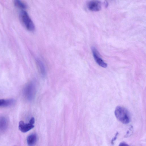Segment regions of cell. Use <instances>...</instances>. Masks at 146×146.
<instances>
[{"instance_id": "obj_3", "label": "cell", "mask_w": 146, "mask_h": 146, "mask_svg": "<svg viewBox=\"0 0 146 146\" xmlns=\"http://www.w3.org/2000/svg\"><path fill=\"white\" fill-rule=\"evenodd\" d=\"M35 87L33 83L30 82L27 84L24 88L23 93L25 97L28 100H32L35 94Z\"/></svg>"}, {"instance_id": "obj_6", "label": "cell", "mask_w": 146, "mask_h": 146, "mask_svg": "<svg viewBox=\"0 0 146 146\" xmlns=\"http://www.w3.org/2000/svg\"><path fill=\"white\" fill-rule=\"evenodd\" d=\"M34 127L33 124L29 123H25L22 121H20L19 123V129L22 132H27L33 128Z\"/></svg>"}, {"instance_id": "obj_12", "label": "cell", "mask_w": 146, "mask_h": 146, "mask_svg": "<svg viewBox=\"0 0 146 146\" xmlns=\"http://www.w3.org/2000/svg\"><path fill=\"white\" fill-rule=\"evenodd\" d=\"M118 132H117L116 133L115 136L112 139L111 141V144H114V141H115L116 140L117 137L118 135Z\"/></svg>"}, {"instance_id": "obj_2", "label": "cell", "mask_w": 146, "mask_h": 146, "mask_svg": "<svg viewBox=\"0 0 146 146\" xmlns=\"http://www.w3.org/2000/svg\"><path fill=\"white\" fill-rule=\"evenodd\" d=\"M20 17L21 21L27 30L31 31L35 30L34 23L26 11L24 10L21 11Z\"/></svg>"}, {"instance_id": "obj_10", "label": "cell", "mask_w": 146, "mask_h": 146, "mask_svg": "<svg viewBox=\"0 0 146 146\" xmlns=\"http://www.w3.org/2000/svg\"><path fill=\"white\" fill-rule=\"evenodd\" d=\"M15 100L13 99H5L3 107H6L13 105L15 104Z\"/></svg>"}, {"instance_id": "obj_4", "label": "cell", "mask_w": 146, "mask_h": 146, "mask_svg": "<svg viewBox=\"0 0 146 146\" xmlns=\"http://www.w3.org/2000/svg\"><path fill=\"white\" fill-rule=\"evenodd\" d=\"M92 50L94 59L97 63L100 66L103 68H106L107 65L101 58L99 52L94 47H92Z\"/></svg>"}, {"instance_id": "obj_16", "label": "cell", "mask_w": 146, "mask_h": 146, "mask_svg": "<svg viewBox=\"0 0 146 146\" xmlns=\"http://www.w3.org/2000/svg\"><path fill=\"white\" fill-rule=\"evenodd\" d=\"M104 3H105L106 6V7L108 6L107 5H108V3L106 1H105V2H104Z\"/></svg>"}, {"instance_id": "obj_13", "label": "cell", "mask_w": 146, "mask_h": 146, "mask_svg": "<svg viewBox=\"0 0 146 146\" xmlns=\"http://www.w3.org/2000/svg\"><path fill=\"white\" fill-rule=\"evenodd\" d=\"M35 122V119L34 117H32L30 119L29 123L32 124H34Z\"/></svg>"}, {"instance_id": "obj_8", "label": "cell", "mask_w": 146, "mask_h": 146, "mask_svg": "<svg viewBox=\"0 0 146 146\" xmlns=\"http://www.w3.org/2000/svg\"><path fill=\"white\" fill-rule=\"evenodd\" d=\"M37 140V136L35 134H32L29 135L27 138V142L29 146H33Z\"/></svg>"}, {"instance_id": "obj_15", "label": "cell", "mask_w": 146, "mask_h": 146, "mask_svg": "<svg viewBox=\"0 0 146 146\" xmlns=\"http://www.w3.org/2000/svg\"><path fill=\"white\" fill-rule=\"evenodd\" d=\"M4 102V99H0V107H3Z\"/></svg>"}, {"instance_id": "obj_7", "label": "cell", "mask_w": 146, "mask_h": 146, "mask_svg": "<svg viewBox=\"0 0 146 146\" xmlns=\"http://www.w3.org/2000/svg\"><path fill=\"white\" fill-rule=\"evenodd\" d=\"M8 120L4 116H0V132L4 131L8 126Z\"/></svg>"}, {"instance_id": "obj_11", "label": "cell", "mask_w": 146, "mask_h": 146, "mask_svg": "<svg viewBox=\"0 0 146 146\" xmlns=\"http://www.w3.org/2000/svg\"><path fill=\"white\" fill-rule=\"evenodd\" d=\"M36 63L38 64L41 71L42 74L43 75L45 74V70L44 65L41 61L39 59H37L36 60Z\"/></svg>"}, {"instance_id": "obj_17", "label": "cell", "mask_w": 146, "mask_h": 146, "mask_svg": "<svg viewBox=\"0 0 146 146\" xmlns=\"http://www.w3.org/2000/svg\"></svg>"}, {"instance_id": "obj_5", "label": "cell", "mask_w": 146, "mask_h": 146, "mask_svg": "<svg viewBox=\"0 0 146 146\" xmlns=\"http://www.w3.org/2000/svg\"><path fill=\"white\" fill-rule=\"evenodd\" d=\"M88 9L92 11H99L101 8V3L98 0H92L88 2L87 4Z\"/></svg>"}, {"instance_id": "obj_9", "label": "cell", "mask_w": 146, "mask_h": 146, "mask_svg": "<svg viewBox=\"0 0 146 146\" xmlns=\"http://www.w3.org/2000/svg\"><path fill=\"white\" fill-rule=\"evenodd\" d=\"M15 5L17 7L22 9H25L27 8V5L21 1L16 0L14 1Z\"/></svg>"}, {"instance_id": "obj_1", "label": "cell", "mask_w": 146, "mask_h": 146, "mask_svg": "<svg viewBox=\"0 0 146 146\" xmlns=\"http://www.w3.org/2000/svg\"><path fill=\"white\" fill-rule=\"evenodd\" d=\"M115 115L117 119L123 123L127 124L130 121L129 113L128 110L123 107L117 106L115 110Z\"/></svg>"}, {"instance_id": "obj_14", "label": "cell", "mask_w": 146, "mask_h": 146, "mask_svg": "<svg viewBox=\"0 0 146 146\" xmlns=\"http://www.w3.org/2000/svg\"><path fill=\"white\" fill-rule=\"evenodd\" d=\"M118 146H129L127 144L124 142L121 143Z\"/></svg>"}]
</instances>
